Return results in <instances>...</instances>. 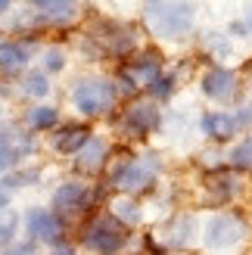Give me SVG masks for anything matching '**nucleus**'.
<instances>
[{
  "label": "nucleus",
  "mask_w": 252,
  "mask_h": 255,
  "mask_svg": "<svg viewBox=\"0 0 252 255\" xmlns=\"http://www.w3.org/2000/svg\"><path fill=\"white\" fill-rule=\"evenodd\" d=\"M146 91L153 94L156 100H168V97L174 94V75H159V78L146 87Z\"/></svg>",
  "instance_id": "nucleus-26"
},
{
  "label": "nucleus",
  "mask_w": 252,
  "mask_h": 255,
  "mask_svg": "<svg viewBox=\"0 0 252 255\" xmlns=\"http://www.w3.org/2000/svg\"><path fill=\"white\" fill-rule=\"evenodd\" d=\"M0 255H41V249H37V243H31V240H22V243L6 246Z\"/></svg>",
  "instance_id": "nucleus-28"
},
{
  "label": "nucleus",
  "mask_w": 252,
  "mask_h": 255,
  "mask_svg": "<svg viewBox=\"0 0 252 255\" xmlns=\"http://www.w3.org/2000/svg\"><path fill=\"white\" fill-rule=\"evenodd\" d=\"M91 137H94V131L87 125H78V122L62 125V128H56V134H53V149L59 152V156H78L81 146Z\"/></svg>",
  "instance_id": "nucleus-15"
},
{
  "label": "nucleus",
  "mask_w": 252,
  "mask_h": 255,
  "mask_svg": "<svg viewBox=\"0 0 252 255\" xmlns=\"http://www.w3.org/2000/svg\"><path fill=\"white\" fill-rule=\"evenodd\" d=\"M9 6H12V0H0V12H6Z\"/></svg>",
  "instance_id": "nucleus-32"
},
{
  "label": "nucleus",
  "mask_w": 252,
  "mask_h": 255,
  "mask_svg": "<svg viewBox=\"0 0 252 255\" xmlns=\"http://www.w3.org/2000/svg\"><path fill=\"white\" fill-rule=\"evenodd\" d=\"M3 209H9V190L0 187V212H3Z\"/></svg>",
  "instance_id": "nucleus-31"
},
{
  "label": "nucleus",
  "mask_w": 252,
  "mask_h": 255,
  "mask_svg": "<svg viewBox=\"0 0 252 255\" xmlns=\"http://www.w3.org/2000/svg\"><path fill=\"white\" fill-rule=\"evenodd\" d=\"M22 94H28V97H47L50 94V81H47V75L44 72H28L22 78Z\"/></svg>",
  "instance_id": "nucleus-24"
},
{
  "label": "nucleus",
  "mask_w": 252,
  "mask_h": 255,
  "mask_svg": "<svg viewBox=\"0 0 252 255\" xmlns=\"http://www.w3.org/2000/svg\"><path fill=\"white\" fill-rule=\"evenodd\" d=\"M168 255H184V252H168Z\"/></svg>",
  "instance_id": "nucleus-34"
},
{
  "label": "nucleus",
  "mask_w": 252,
  "mask_h": 255,
  "mask_svg": "<svg viewBox=\"0 0 252 255\" xmlns=\"http://www.w3.org/2000/svg\"><path fill=\"white\" fill-rule=\"evenodd\" d=\"M34 152V137L25 131H6L0 134V174H9L19 168V162Z\"/></svg>",
  "instance_id": "nucleus-11"
},
{
  "label": "nucleus",
  "mask_w": 252,
  "mask_h": 255,
  "mask_svg": "<svg viewBox=\"0 0 252 255\" xmlns=\"http://www.w3.org/2000/svg\"><path fill=\"white\" fill-rule=\"evenodd\" d=\"M81 246L94 255H122L131 246V227H125L116 215L100 212L81 227Z\"/></svg>",
  "instance_id": "nucleus-2"
},
{
  "label": "nucleus",
  "mask_w": 252,
  "mask_h": 255,
  "mask_svg": "<svg viewBox=\"0 0 252 255\" xmlns=\"http://www.w3.org/2000/svg\"><path fill=\"white\" fill-rule=\"evenodd\" d=\"M16 231H19V215L12 209H3L0 212V252H3L6 246H12Z\"/></svg>",
  "instance_id": "nucleus-23"
},
{
  "label": "nucleus",
  "mask_w": 252,
  "mask_h": 255,
  "mask_svg": "<svg viewBox=\"0 0 252 255\" xmlns=\"http://www.w3.org/2000/svg\"><path fill=\"white\" fill-rule=\"evenodd\" d=\"M203 94L212 97V100H231L237 94V75L231 69H209L206 72V78H203Z\"/></svg>",
  "instance_id": "nucleus-17"
},
{
  "label": "nucleus",
  "mask_w": 252,
  "mask_h": 255,
  "mask_svg": "<svg viewBox=\"0 0 252 255\" xmlns=\"http://www.w3.org/2000/svg\"><path fill=\"white\" fill-rule=\"evenodd\" d=\"M116 100H119V87L116 81H106V78H81L72 87V103L87 119L106 116L116 106Z\"/></svg>",
  "instance_id": "nucleus-4"
},
{
  "label": "nucleus",
  "mask_w": 252,
  "mask_h": 255,
  "mask_svg": "<svg viewBox=\"0 0 252 255\" xmlns=\"http://www.w3.org/2000/svg\"><path fill=\"white\" fill-rule=\"evenodd\" d=\"M50 255H78V249H75L72 243H56Z\"/></svg>",
  "instance_id": "nucleus-30"
},
{
  "label": "nucleus",
  "mask_w": 252,
  "mask_h": 255,
  "mask_svg": "<svg viewBox=\"0 0 252 255\" xmlns=\"http://www.w3.org/2000/svg\"><path fill=\"white\" fill-rule=\"evenodd\" d=\"M203 134L212 140H231L237 134V119L228 112H209L203 116Z\"/></svg>",
  "instance_id": "nucleus-19"
},
{
  "label": "nucleus",
  "mask_w": 252,
  "mask_h": 255,
  "mask_svg": "<svg viewBox=\"0 0 252 255\" xmlns=\"http://www.w3.org/2000/svg\"><path fill=\"white\" fill-rule=\"evenodd\" d=\"M109 215H116V218L125 224V227H137L143 221V209H140V202H137L134 196H122V199H116L109 206Z\"/></svg>",
  "instance_id": "nucleus-21"
},
{
  "label": "nucleus",
  "mask_w": 252,
  "mask_h": 255,
  "mask_svg": "<svg viewBox=\"0 0 252 255\" xmlns=\"http://www.w3.org/2000/svg\"><path fill=\"white\" fill-rule=\"evenodd\" d=\"M66 69V53H62L59 47H50L44 53V75L47 72H62Z\"/></svg>",
  "instance_id": "nucleus-27"
},
{
  "label": "nucleus",
  "mask_w": 252,
  "mask_h": 255,
  "mask_svg": "<svg viewBox=\"0 0 252 255\" xmlns=\"http://www.w3.org/2000/svg\"><path fill=\"white\" fill-rule=\"evenodd\" d=\"M231 168L234 171H252V137L231 149Z\"/></svg>",
  "instance_id": "nucleus-25"
},
{
  "label": "nucleus",
  "mask_w": 252,
  "mask_h": 255,
  "mask_svg": "<svg viewBox=\"0 0 252 255\" xmlns=\"http://www.w3.org/2000/svg\"><path fill=\"white\" fill-rule=\"evenodd\" d=\"M25 125H28V131H53L59 125V109L56 106H31L25 112Z\"/></svg>",
  "instance_id": "nucleus-20"
},
{
  "label": "nucleus",
  "mask_w": 252,
  "mask_h": 255,
  "mask_svg": "<svg viewBox=\"0 0 252 255\" xmlns=\"http://www.w3.org/2000/svg\"><path fill=\"white\" fill-rule=\"evenodd\" d=\"M234 119H237V128H249V125H252V103H249L246 109H240Z\"/></svg>",
  "instance_id": "nucleus-29"
},
{
  "label": "nucleus",
  "mask_w": 252,
  "mask_h": 255,
  "mask_svg": "<svg viewBox=\"0 0 252 255\" xmlns=\"http://www.w3.org/2000/svg\"><path fill=\"white\" fill-rule=\"evenodd\" d=\"M196 234H199V221H196V215L190 212H181V215H174V218L162 227V243L171 246L174 252H184L187 246H193L196 243Z\"/></svg>",
  "instance_id": "nucleus-12"
},
{
  "label": "nucleus",
  "mask_w": 252,
  "mask_h": 255,
  "mask_svg": "<svg viewBox=\"0 0 252 255\" xmlns=\"http://www.w3.org/2000/svg\"><path fill=\"white\" fill-rule=\"evenodd\" d=\"M41 181V168H16V171H9L3 174V181H0V187H6V190H19V187H31Z\"/></svg>",
  "instance_id": "nucleus-22"
},
{
  "label": "nucleus",
  "mask_w": 252,
  "mask_h": 255,
  "mask_svg": "<svg viewBox=\"0 0 252 255\" xmlns=\"http://www.w3.org/2000/svg\"><path fill=\"white\" fill-rule=\"evenodd\" d=\"M94 206V190L81 184V181H66V184H59L53 190V199H50V209H53L62 221H69L75 218V215H84V212H91Z\"/></svg>",
  "instance_id": "nucleus-8"
},
{
  "label": "nucleus",
  "mask_w": 252,
  "mask_h": 255,
  "mask_svg": "<svg viewBox=\"0 0 252 255\" xmlns=\"http://www.w3.org/2000/svg\"><path fill=\"white\" fill-rule=\"evenodd\" d=\"M199 234H203V243H206L209 252H231V249L246 243L249 221L237 212H215V215L206 218Z\"/></svg>",
  "instance_id": "nucleus-3"
},
{
  "label": "nucleus",
  "mask_w": 252,
  "mask_h": 255,
  "mask_svg": "<svg viewBox=\"0 0 252 255\" xmlns=\"http://www.w3.org/2000/svg\"><path fill=\"white\" fill-rule=\"evenodd\" d=\"M159 125H162V112L156 109V103H131L119 119V134L128 140H140L149 137Z\"/></svg>",
  "instance_id": "nucleus-10"
},
{
  "label": "nucleus",
  "mask_w": 252,
  "mask_h": 255,
  "mask_svg": "<svg viewBox=\"0 0 252 255\" xmlns=\"http://www.w3.org/2000/svg\"><path fill=\"white\" fill-rule=\"evenodd\" d=\"M246 25H249V28H252V9H249V16H246Z\"/></svg>",
  "instance_id": "nucleus-33"
},
{
  "label": "nucleus",
  "mask_w": 252,
  "mask_h": 255,
  "mask_svg": "<svg viewBox=\"0 0 252 255\" xmlns=\"http://www.w3.org/2000/svg\"><path fill=\"white\" fill-rule=\"evenodd\" d=\"M137 44L134 28L122 22H100V28L87 37V50L94 56H125Z\"/></svg>",
  "instance_id": "nucleus-6"
},
{
  "label": "nucleus",
  "mask_w": 252,
  "mask_h": 255,
  "mask_svg": "<svg viewBox=\"0 0 252 255\" xmlns=\"http://www.w3.org/2000/svg\"><path fill=\"white\" fill-rule=\"evenodd\" d=\"M162 75V56L156 50H143V53H137L128 66H122L119 72V91L125 94H134L137 87H149L156 78Z\"/></svg>",
  "instance_id": "nucleus-7"
},
{
  "label": "nucleus",
  "mask_w": 252,
  "mask_h": 255,
  "mask_svg": "<svg viewBox=\"0 0 252 255\" xmlns=\"http://www.w3.org/2000/svg\"><path fill=\"white\" fill-rule=\"evenodd\" d=\"M146 25L153 28V34L168 37V41H178V37L190 34V28H193V6L184 3V0L156 3V6L146 9Z\"/></svg>",
  "instance_id": "nucleus-5"
},
{
  "label": "nucleus",
  "mask_w": 252,
  "mask_h": 255,
  "mask_svg": "<svg viewBox=\"0 0 252 255\" xmlns=\"http://www.w3.org/2000/svg\"><path fill=\"white\" fill-rule=\"evenodd\" d=\"M106 159H109V143L103 137H91L81 146V152L75 156V171L78 174H100L106 168Z\"/></svg>",
  "instance_id": "nucleus-14"
},
{
  "label": "nucleus",
  "mask_w": 252,
  "mask_h": 255,
  "mask_svg": "<svg viewBox=\"0 0 252 255\" xmlns=\"http://www.w3.org/2000/svg\"><path fill=\"white\" fill-rule=\"evenodd\" d=\"M25 234H28L31 243H47V246H56L62 243V234H66V221L59 218L53 209H41L34 206L25 212Z\"/></svg>",
  "instance_id": "nucleus-9"
},
{
  "label": "nucleus",
  "mask_w": 252,
  "mask_h": 255,
  "mask_svg": "<svg viewBox=\"0 0 252 255\" xmlns=\"http://www.w3.org/2000/svg\"><path fill=\"white\" fill-rule=\"evenodd\" d=\"M31 9L41 25H69L78 16V0H31Z\"/></svg>",
  "instance_id": "nucleus-13"
},
{
  "label": "nucleus",
  "mask_w": 252,
  "mask_h": 255,
  "mask_svg": "<svg viewBox=\"0 0 252 255\" xmlns=\"http://www.w3.org/2000/svg\"><path fill=\"white\" fill-rule=\"evenodd\" d=\"M31 59V47L22 44V41H0V72L6 75H16V72H25Z\"/></svg>",
  "instance_id": "nucleus-18"
},
{
  "label": "nucleus",
  "mask_w": 252,
  "mask_h": 255,
  "mask_svg": "<svg viewBox=\"0 0 252 255\" xmlns=\"http://www.w3.org/2000/svg\"><path fill=\"white\" fill-rule=\"evenodd\" d=\"M240 190H243V184L237 181V174H231V171L209 174L206 196H209V202H215V206H228V202H234L237 196H240Z\"/></svg>",
  "instance_id": "nucleus-16"
},
{
  "label": "nucleus",
  "mask_w": 252,
  "mask_h": 255,
  "mask_svg": "<svg viewBox=\"0 0 252 255\" xmlns=\"http://www.w3.org/2000/svg\"><path fill=\"white\" fill-rule=\"evenodd\" d=\"M162 171V159L156 152H143V156H125L119 165H112L109 184L119 187L125 196H140L156 187V177Z\"/></svg>",
  "instance_id": "nucleus-1"
}]
</instances>
